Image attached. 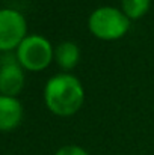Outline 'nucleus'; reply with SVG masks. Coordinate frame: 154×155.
<instances>
[{
  "label": "nucleus",
  "mask_w": 154,
  "mask_h": 155,
  "mask_svg": "<svg viewBox=\"0 0 154 155\" xmlns=\"http://www.w3.org/2000/svg\"><path fill=\"white\" fill-rule=\"evenodd\" d=\"M80 57H82L80 47L73 41H63L57 47H54L53 60L63 72L73 71L80 62Z\"/></svg>",
  "instance_id": "nucleus-7"
},
{
  "label": "nucleus",
  "mask_w": 154,
  "mask_h": 155,
  "mask_svg": "<svg viewBox=\"0 0 154 155\" xmlns=\"http://www.w3.org/2000/svg\"><path fill=\"white\" fill-rule=\"evenodd\" d=\"M54 48L51 42L43 35H27L17 47V60L27 71H44L53 62Z\"/></svg>",
  "instance_id": "nucleus-3"
},
{
  "label": "nucleus",
  "mask_w": 154,
  "mask_h": 155,
  "mask_svg": "<svg viewBox=\"0 0 154 155\" xmlns=\"http://www.w3.org/2000/svg\"><path fill=\"white\" fill-rule=\"evenodd\" d=\"M24 87V69L18 63L17 56L6 53L0 59V95L14 97Z\"/></svg>",
  "instance_id": "nucleus-5"
},
{
  "label": "nucleus",
  "mask_w": 154,
  "mask_h": 155,
  "mask_svg": "<svg viewBox=\"0 0 154 155\" xmlns=\"http://www.w3.org/2000/svg\"><path fill=\"white\" fill-rule=\"evenodd\" d=\"M132 21L121 8L100 6L94 9L88 18V29L92 36L100 41H118L127 35Z\"/></svg>",
  "instance_id": "nucleus-2"
},
{
  "label": "nucleus",
  "mask_w": 154,
  "mask_h": 155,
  "mask_svg": "<svg viewBox=\"0 0 154 155\" xmlns=\"http://www.w3.org/2000/svg\"><path fill=\"white\" fill-rule=\"evenodd\" d=\"M44 103L53 114L70 117L85 103V87L82 81L70 72L56 74L44 86Z\"/></svg>",
  "instance_id": "nucleus-1"
},
{
  "label": "nucleus",
  "mask_w": 154,
  "mask_h": 155,
  "mask_svg": "<svg viewBox=\"0 0 154 155\" xmlns=\"http://www.w3.org/2000/svg\"><path fill=\"white\" fill-rule=\"evenodd\" d=\"M54 155H89V152L79 145H65L60 146L54 152Z\"/></svg>",
  "instance_id": "nucleus-9"
},
{
  "label": "nucleus",
  "mask_w": 154,
  "mask_h": 155,
  "mask_svg": "<svg viewBox=\"0 0 154 155\" xmlns=\"http://www.w3.org/2000/svg\"><path fill=\"white\" fill-rule=\"evenodd\" d=\"M27 36V21L24 15L12 8L0 9V51L9 53Z\"/></svg>",
  "instance_id": "nucleus-4"
},
{
  "label": "nucleus",
  "mask_w": 154,
  "mask_h": 155,
  "mask_svg": "<svg viewBox=\"0 0 154 155\" xmlns=\"http://www.w3.org/2000/svg\"><path fill=\"white\" fill-rule=\"evenodd\" d=\"M150 8L151 0H121V11L130 21H136L145 17Z\"/></svg>",
  "instance_id": "nucleus-8"
},
{
  "label": "nucleus",
  "mask_w": 154,
  "mask_h": 155,
  "mask_svg": "<svg viewBox=\"0 0 154 155\" xmlns=\"http://www.w3.org/2000/svg\"><path fill=\"white\" fill-rule=\"evenodd\" d=\"M23 105L14 97L0 95V131H12L21 124Z\"/></svg>",
  "instance_id": "nucleus-6"
}]
</instances>
